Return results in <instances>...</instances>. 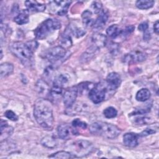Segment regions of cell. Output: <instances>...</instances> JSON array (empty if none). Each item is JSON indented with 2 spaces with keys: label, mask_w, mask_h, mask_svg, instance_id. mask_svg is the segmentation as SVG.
<instances>
[{
  "label": "cell",
  "mask_w": 159,
  "mask_h": 159,
  "mask_svg": "<svg viewBox=\"0 0 159 159\" xmlns=\"http://www.w3.org/2000/svg\"><path fill=\"white\" fill-rule=\"evenodd\" d=\"M68 148L70 152L79 158L91 153L93 150V145L89 141L80 140L69 143Z\"/></svg>",
  "instance_id": "5b68a950"
},
{
  "label": "cell",
  "mask_w": 159,
  "mask_h": 159,
  "mask_svg": "<svg viewBox=\"0 0 159 159\" xmlns=\"http://www.w3.org/2000/svg\"><path fill=\"white\" fill-rule=\"evenodd\" d=\"M148 28V24L147 22H143L140 23L138 27V29L140 31H142L143 32L147 30Z\"/></svg>",
  "instance_id": "b9f144b4"
},
{
  "label": "cell",
  "mask_w": 159,
  "mask_h": 159,
  "mask_svg": "<svg viewBox=\"0 0 159 159\" xmlns=\"http://www.w3.org/2000/svg\"><path fill=\"white\" fill-rule=\"evenodd\" d=\"M98 50H99V48H98L95 46H94V45L91 46L89 48H88L86 50V52H84L82 54L80 60L83 63H86V62L88 61L94 56L96 52Z\"/></svg>",
  "instance_id": "d6986e66"
},
{
  "label": "cell",
  "mask_w": 159,
  "mask_h": 159,
  "mask_svg": "<svg viewBox=\"0 0 159 159\" xmlns=\"http://www.w3.org/2000/svg\"><path fill=\"white\" fill-rule=\"evenodd\" d=\"M156 132V131L152 128H147L146 129H145L144 130H143L139 135L141 136V137H145L147 136L148 135H151L153 134H155Z\"/></svg>",
  "instance_id": "74e56055"
},
{
  "label": "cell",
  "mask_w": 159,
  "mask_h": 159,
  "mask_svg": "<svg viewBox=\"0 0 159 159\" xmlns=\"http://www.w3.org/2000/svg\"><path fill=\"white\" fill-rule=\"evenodd\" d=\"M91 40L93 42V45L99 49L100 48L106 45L107 42V38L104 34L97 32L93 35Z\"/></svg>",
  "instance_id": "2e32d148"
},
{
  "label": "cell",
  "mask_w": 159,
  "mask_h": 159,
  "mask_svg": "<svg viewBox=\"0 0 159 159\" xmlns=\"http://www.w3.org/2000/svg\"><path fill=\"white\" fill-rule=\"evenodd\" d=\"M147 58V55L140 50H134L126 54L123 58V61L127 63H135L142 62Z\"/></svg>",
  "instance_id": "30bf717a"
},
{
  "label": "cell",
  "mask_w": 159,
  "mask_h": 159,
  "mask_svg": "<svg viewBox=\"0 0 159 159\" xmlns=\"http://www.w3.org/2000/svg\"><path fill=\"white\" fill-rule=\"evenodd\" d=\"M60 27L61 24L57 19H47L37 26L34 30V35L36 39L42 40Z\"/></svg>",
  "instance_id": "3957f363"
},
{
  "label": "cell",
  "mask_w": 159,
  "mask_h": 159,
  "mask_svg": "<svg viewBox=\"0 0 159 159\" xmlns=\"http://www.w3.org/2000/svg\"><path fill=\"white\" fill-rule=\"evenodd\" d=\"M71 4V1H53L49 2V8L53 13L58 16H64L67 13Z\"/></svg>",
  "instance_id": "52a82bcc"
},
{
  "label": "cell",
  "mask_w": 159,
  "mask_h": 159,
  "mask_svg": "<svg viewBox=\"0 0 159 159\" xmlns=\"http://www.w3.org/2000/svg\"><path fill=\"white\" fill-rule=\"evenodd\" d=\"M91 16H92V12L89 10H86L82 13L81 14V17L83 19L82 22H83V25L85 27H93L94 20L91 18Z\"/></svg>",
  "instance_id": "7402d4cb"
},
{
  "label": "cell",
  "mask_w": 159,
  "mask_h": 159,
  "mask_svg": "<svg viewBox=\"0 0 159 159\" xmlns=\"http://www.w3.org/2000/svg\"><path fill=\"white\" fill-rule=\"evenodd\" d=\"M155 1L153 0H139L136 1L135 6L140 9H148L153 7Z\"/></svg>",
  "instance_id": "83f0119b"
},
{
  "label": "cell",
  "mask_w": 159,
  "mask_h": 159,
  "mask_svg": "<svg viewBox=\"0 0 159 159\" xmlns=\"http://www.w3.org/2000/svg\"><path fill=\"white\" fill-rule=\"evenodd\" d=\"M71 34V29L70 27H69V29H67L64 32V34H63V35L61 36V39L60 40V43H61L60 46H61L65 49L70 47L72 45V40L70 35Z\"/></svg>",
  "instance_id": "ac0fdd59"
},
{
  "label": "cell",
  "mask_w": 159,
  "mask_h": 159,
  "mask_svg": "<svg viewBox=\"0 0 159 159\" xmlns=\"http://www.w3.org/2000/svg\"><path fill=\"white\" fill-rule=\"evenodd\" d=\"M150 96L151 93L149 89L147 88H142L138 91V92L136 94L135 98L138 101L144 102L148 100L150 98Z\"/></svg>",
  "instance_id": "d4e9b609"
},
{
  "label": "cell",
  "mask_w": 159,
  "mask_h": 159,
  "mask_svg": "<svg viewBox=\"0 0 159 159\" xmlns=\"http://www.w3.org/2000/svg\"><path fill=\"white\" fill-rule=\"evenodd\" d=\"M14 20L19 25L25 24L29 22V11L23 10L20 11L15 17Z\"/></svg>",
  "instance_id": "44dd1931"
},
{
  "label": "cell",
  "mask_w": 159,
  "mask_h": 159,
  "mask_svg": "<svg viewBox=\"0 0 159 159\" xmlns=\"http://www.w3.org/2000/svg\"><path fill=\"white\" fill-rule=\"evenodd\" d=\"M4 116L8 119L12 121H16L18 120V116L16 115L15 112H14L11 110L6 111L4 113Z\"/></svg>",
  "instance_id": "d590c367"
},
{
  "label": "cell",
  "mask_w": 159,
  "mask_h": 159,
  "mask_svg": "<svg viewBox=\"0 0 159 159\" xmlns=\"http://www.w3.org/2000/svg\"><path fill=\"white\" fill-rule=\"evenodd\" d=\"M34 116L37 123L45 130H52L53 127L54 117L52 104L45 99H38L34 108Z\"/></svg>",
  "instance_id": "6da1fadb"
},
{
  "label": "cell",
  "mask_w": 159,
  "mask_h": 159,
  "mask_svg": "<svg viewBox=\"0 0 159 159\" xmlns=\"http://www.w3.org/2000/svg\"><path fill=\"white\" fill-rule=\"evenodd\" d=\"M122 30L116 24L110 25L106 29V34L111 38H116L119 35H121Z\"/></svg>",
  "instance_id": "484cf974"
},
{
  "label": "cell",
  "mask_w": 159,
  "mask_h": 159,
  "mask_svg": "<svg viewBox=\"0 0 159 159\" xmlns=\"http://www.w3.org/2000/svg\"><path fill=\"white\" fill-rule=\"evenodd\" d=\"M72 126L75 128L80 127L83 129H86L88 127V124L86 122L82 121L79 119H75L72 121Z\"/></svg>",
  "instance_id": "d6a6232c"
},
{
  "label": "cell",
  "mask_w": 159,
  "mask_h": 159,
  "mask_svg": "<svg viewBox=\"0 0 159 159\" xmlns=\"http://www.w3.org/2000/svg\"><path fill=\"white\" fill-rule=\"evenodd\" d=\"M134 29H135V27H134V25L127 26V27H125V29L124 30H122V33H121V34H122V35H124V34H125V35H129V34H130V33H132V32L134 31Z\"/></svg>",
  "instance_id": "60d3db41"
},
{
  "label": "cell",
  "mask_w": 159,
  "mask_h": 159,
  "mask_svg": "<svg viewBox=\"0 0 159 159\" xmlns=\"http://www.w3.org/2000/svg\"><path fill=\"white\" fill-rule=\"evenodd\" d=\"M57 134L58 137L63 140H66L70 138L71 135H75V132L68 125L62 124L57 127Z\"/></svg>",
  "instance_id": "7c38bea8"
},
{
  "label": "cell",
  "mask_w": 159,
  "mask_h": 159,
  "mask_svg": "<svg viewBox=\"0 0 159 159\" xmlns=\"http://www.w3.org/2000/svg\"><path fill=\"white\" fill-rule=\"evenodd\" d=\"M9 48L11 52L24 64L27 63L32 60L34 52L30 49L27 43L14 42L10 44Z\"/></svg>",
  "instance_id": "277c9868"
},
{
  "label": "cell",
  "mask_w": 159,
  "mask_h": 159,
  "mask_svg": "<svg viewBox=\"0 0 159 159\" xmlns=\"http://www.w3.org/2000/svg\"><path fill=\"white\" fill-rule=\"evenodd\" d=\"M68 78L66 75L60 74L55 77L53 82V86L63 88L68 83Z\"/></svg>",
  "instance_id": "cb8c5ba5"
},
{
  "label": "cell",
  "mask_w": 159,
  "mask_h": 159,
  "mask_svg": "<svg viewBox=\"0 0 159 159\" xmlns=\"http://www.w3.org/2000/svg\"><path fill=\"white\" fill-rule=\"evenodd\" d=\"M106 89L101 84H96L89 91L88 96L94 104H98L103 101L106 97Z\"/></svg>",
  "instance_id": "ba28073f"
},
{
  "label": "cell",
  "mask_w": 159,
  "mask_h": 159,
  "mask_svg": "<svg viewBox=\"0 0 159 159\" xmlns=\"http://www.w3.org/2000/svg\"><path fill=\"white\" fill-rule=\"evenodd\" d=\"M14 70V66L10 63H3L0 65V75L1 78L6 77L11 75Z\"/></svg>",
  "instance_id": "603a6c76"
},
{
  "label": "cell",
  "mask_w": 159,
  "mask_h": 159,
  "mask_svg": "<svg viewBox=\"0 0 159 159\" xmlns=\"http://www.w3.org/2000/svg\"><path fill=\"white\" fill-rule=\"evenodd\" d=\"M48 157L50 158H77L75 155L68 151H58L52 155H50Z\"/></svg>",
  "instance_id": "4316f807"
},
{
  "label": "cell",
  "mask_w": 159,
  "mask_h": 159,
  "mask_svg": "<svg viewBox=\"0 0 159 159\" xmlns=\"http://www.w3.org/2000/svg\"><path fill=\"white\" fill-rule=\"evenodd\" d=\"M95 84L91 83H89V82H84V83H81L80 84H78V86H77L78 88V93H83L84 91H87L88 90L89 91L94 86Z\"/></svg>",
  "instance_id": "1f68e13d"
},
{
  "label": "cell",
  "mask_w": 159,
  "mask_h": 159,
  "mask_svg": "<svg viewBox=\"0 0 159 159\" xmlns=\"http://www.w3.org/2000/svg\"><path fill=\"white\" fill-rule=\"evenodd\" d=\"M41 143L45 147L53 148L57 145V141L55 139L50 136H46L43 137L41 140Z\"/></svg>",
  "instance_id": "f546056e"
},
{
  "label": "cell",
  "mask_w": 159,
  "mask_h": 159,
  "mask_svg": "<svg viewBox=\"0 0 159 159\" xmlns=\"http://www.w3.org/2000/svg\"><path fill=\"white\" fill-rule=\"evenodd\" d=\"M91 7L93 12H94L95 14L100 13L102 11V6L101 2L99 1H93L91 5Z\"/></svg>",
  "instance_id": "836d02e7"
},
{
  "label": "cell",
  "mask_w": 159,
  "mask_h": 159,
  "mask_svg": "<svg viewBox=\"0 0 159 159\" xmlns=\"http://www.w3.org/2000/svg\"><path fill=\"white\" fill-rule=\"evenodd\" d=\"M104 116L108 119H111V118H114L116 117L117 114V110L113 107H106L104 111H103Z\"/></svg>",
  "instance_id": "4dcf8cb0"
},
{
  "label": "cell",
  "mask_w": 159,
  "mask_h": 159,
  "mask_svg": "<svg viewBox=\"0 0 159 159\" xmlns=\"http://www.w3.org/2000/svg\"><path fill=\"white\" fill-rule=\"evenodd\" d=\"M35 88L37 91L42 95L49 94L50 89L48 84L42 80H39L35 84Z\"/></svg>",
  "instance_id": "ffe728a7"
},
{
  "label": "cell",
  "mask_w": 159,
  "mask_h": 159,
  "mask_svg": "<svg viewBox=\"0 0 159 159\" xmlns=\"http://www.w3.org/2000/svg\"><path fill=\"white\" fill-rule=\"evenodd\" d=\"M26 43L34 52L37 50L39 46V43L36 40H30L27 42Z\"/></svg>",
  "instance_id": "ab89813d"
},
{
  "label": "cell",
  "mask_w": 159,
  "mask_h": 159,
  "mask_svg": "<svg viewBox=\"0 0 159 159\" xmlns=\"http://www.w3.org/2000/svg\"><path fill=\"white\" fill-rule=\"evenodd\" d=\"M78 90L77 86H72L65 91L63 94V99L65 106L66 108H71L74 104L78 96Z\"/></svg>",
  "instance_id": "9c48e42d"
},
{
  "label": "cell",
  "mask_w": 159,
  "mask_h": 159,
  "mask_svg": "<svg viewBox=\"0 0 159 159\" xmlns=\"http://www.w3.org/2000/svg\"><path fill=\"white\" fill-rule=\"evenodd\" d=\"M108 19V14L106 11H102L97 19L94 20V24L93 25V28L96 30H100L103 28L107 22Z\"/></svg>",
  "instance_id": "e0dca14e"
},
{
  "label": "cell",
  "mask_w": 159,
  "mask_h": 159,
  "mask_svg": "<svg viewBox=\"0 0 159 159\" xmlns=\"http://www.w3.org/2000/svg\"><path fill=\"white\" fill-rule=\"evenodd\" d=\"M24 4L27 10L32 12H42L46 8L45 4L39 3L35 1H25Z\"/></svg>",
  "instance_id": "9a60e30c"
},
{
  "label": "cell",
  "mask_w": 159,
  "mask_h": 159,
  "mask_svg": "<svg viewBox=\"0 0 159 159\" xmlns=\"http://www.w3.org/2000/svg\"><path fill=\"white\" fill-rule=\"evenodd\" d=\"M150 33L148 31V30H146L145 32H144V34H143V39L145 40H150Z\"/></svg>",
  "instance_id": "ee69618b"
},
{
  "label": "cell",
  "mask_w": 159,
  "mask_h": 159,
  "mask_svg": "<svg viewBox=\"0 0 159 159\" xmlns=\"http://www.w3.org/2000/svg\"><path fill=\"white\" fill-rule=\"evenodd\" d=\"M70 29H71V34H73L77 38L81 37L86 34V31L81 28L75 27L73 29H71V28H70Z\"/></svg>",
  "instance_id": "e575fe53"
},
{
  "label": "cell",
  "mask_w": 159,
  "mask_h": 159,
  "mask_svg": "<svg viewBox=\"0 0 159 159\" xmlns=\"http://www.w3.org/2000/svg\"><path fill=\"white\" fill-rule=\"evenodd\" d=\"M89 132L94 135L101 136L108 139H113L118 137L121 130L115 125L98 121L91 124Z\"/></svg>",
  "instance_id": "7a4b0ae2"
},
{
  "label": "cell",
  "mask_w": 159,
  "mask_h": 159,
  "mask_svg": "<svg viewBox=\"0 0 159 159\" xmlns=\"http://www.w3.org/2000/svg\"><path fill=\"white\" fill-rule=\"evenodd\" d=\"M107 88L109 90H115L117 89L121 84V78L120 75L116 72H111L108 74L106 80Z\"/></svg>",
  "instance_id": "8fae6325"
},
{
  "label": "cell",
  "mask_w": 159,
  "mask_h": 159,
  "mask_svg": "<svg viewBox=\"0 0 159 159\" xmlns=\"http://www.w3.org/2000/svg\"><path fill=\"white\" fill-rule=\"evenodd\" d=\"M66 55H67L66 49L61 46L58 45L48 49L45 53V57L50 62L55 63L63 59Z\"/></svg>",
  "instance_id": "8992f818"
},
{
  "label": "cell",
  "mask_w": 159,
  "mask_h": 159,
  "mask_svg": "<svg viewBox=\"0 0 159 159\" xmlns=\"http://www.w3.org/2000/svg\"><path fill=\"white\" fill-rule=\"evenodd\" d=\"M62 89L63 88H61L53 86L52 88L50 89V91L49 93V96L51 98V99L53 100L59 99L61 96H63Z\"/></svg>",
  "instance_id": "f1b7e54d"
},
{
  "label": "cell",
  "mask_w": 159,
  "mask_h": 159,
  "mask_svg": "<svg viewBox=\"0 0 159 159\" xmlns=\"http://www.w3.org/2000/svg\"><path fill=\"white\" fill-rule=\"evenodd\" d=\"M109 50H110V52H111L113 55H116V54L119 52V47L118 44L115 43H112L110 44Z\"/></svg>",
  "instance_id": "f35d334b"
},
{
  "label": "cell",
  "mask_w": 159,
  "mask_h": 159,
  "mask_svg": "<svg viewBox=\"0 0 159 159\" xmlns=\"http://www.w3.org/2000/svg\"><path fill=\"white\" fill-rule=\"evenodd\" d=\"M1 142L9 138L13 132V128L8 125V123L2 119L1 120Z\"/></svg>",
  "instance_id": "5bb4252c"
},
{
  "label": "cell",
  "mask_w": 159,
  "mask_h": 159,
  "mask_svg": "<svg viewBox=\"0 0 159 159\" xmlns=\"http://www.w3.org/2000/svg\"><path fill=\"white\" fill-rule=\"evenodd\" d=\"M153 30L154 32L156 34H158V32H159V23L158 21H156L155 23L153 25Z\"/></svg>",
  "instance_id": "7bdbcfd3"
},
{
  "label": "cell",
  "mask_w": 159,
  "mask_h": 159,
  "mask_svg": "<svg viewBox=\"0 0 159 159\" xmlns=\"http://www.w3.org/2000/svg\"><path fill=\"white\" fill-rule=\"evenodd\" d=\"M139 135L135 133H126L123 136V142L127 147H135L139 144Z\"/></svg>",
  "instance_id": "4fadbf2b"
},
{
  "label": "cell",
  "mask_w": 159,
  "mask_h": 159,
  "mask_svg": "<svg viewBox=\"0 0 159 159\" xmlns=\"http://www.w3.org/2000/svg\"><path fill=\"white\" fill-rule=\"evenodd\" d=\"M150 111V106L149 107V106H148L147 107L145 108H139L138 109H135L134 110L132 113L131 115H139V114H143L145 113L148 112Z\"/></svg>",
  "instance_id": "8d00e7d4"
}]
</instances>
